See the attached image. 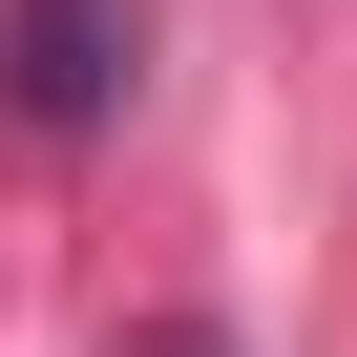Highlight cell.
Segmentation results:
<instances>
[{
	"instance_id": "obj_1",
	"label": "cell",
	"mask_w": 357,
	"mask_h": 357,
	"mask_svg": "<svg viewBox=\"0 0 357 357\" xmlns=\"http://www.w3.org/2000/svg\"><path fill=\"white\" fill-rule=\"evenodd\" d=\"M126 0H0V105H22V126H105L126 105Z\"/></svg>"
},
{
	"instance_id": "obj_2",
	"label": "cell",
	"mask_w": 357,
	"mask_h": 357,
	"mask_svg": "<svg viewBox=\"0 0 357 357\" xmlns=\"http://www.w3.org/2000/svg\"><path fill=\"white\" fill-rule=\"evenodd\" d=\"M147 357H231V336H211V315H168V336H147Z\"/></svg>"
}]
</instances>
